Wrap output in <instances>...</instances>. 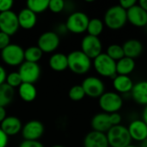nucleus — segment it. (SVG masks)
Wrapping results in <instances>:
<instances>
[{"label": "nucleus", "instance_id": "1", "mask_svg": "<svg viewBox=\"0 0 147 147\" xmlns=\"http://www.w3.org/2000/svg\"><path fill=\"white\" fill-rule=\"evenodd\" d=\"M102 21L109 29L120 30L127 22V10L119 4L113 5L106 10Z\"/></svg>", "mask_w": 147, "mask_h": 147}, {"label": "nucleus", "instance_id": "2", "mask_svg": "<svg viewBox=\"0 0 147 147\" xmlns=\"http://www.w3.org/2000/svg\"><path fill=\"white\" fill-rule=\"evenodd\" d=\"M68 68L75 74H86L92 66V59L86 56L81 50H75L67 55Z\"/></svg>", "mask_w": 147, "mask_h": 147}, {"label": "nucleus", "instance_id": "3", "mask_svg": "<svg viewBox=\"0 0 147 147\" xmlns=\"http://www.w3.org/2000/svg\"><path fill=\"white\" fill-rule=\"evenodd\" d=\"M106 136L109 147H127L132 143L127 127L121 124L112 127L106 133Z\"/></svg>", "mask_w": 147, "mask_h": 147}, {"label": "nucleus", "instance_id": "4", "mask_svg": "<svg viewBox=\"0 0 147 147\" xmlns=\"http://www.w3.org/2000/svg\"><path fill=\"white\" fill-rule=\"evenodd\" d=\"M92 65L96 73L103 78H114L116 74V62L109 57L106 53H102L93 59Z\"/></svg>", "mask_w": 147, "mask_h": 147}, {"label": "nucleus", "instance_id": "5", "mask_svg": "<svg viewBox=\"0 0 147 147\" xmlns=\"http://www.w3.org/2000/svg\"><path fill=\"white\" fill-rule=\"evenodd\" d=\"M98 103L104 113H119L123 106V98L115 91H105L98 98Z\"/></svg>", "mask_w": 147, "mask_h": 147}, {"label": "nucleus", "instance_id": "6", "mask_svg": "<svg viewBox=\"0 0 147 147\" xmlns=\"http://www.w3.org/2000/svg\"><path fill=\"white\" fill-rule=\"evenodd\" d=\"M1 59L9 66H20L24 60V49L17 44H9L1 51Z\"/></svg>", "mask_w": 147, "mask_h": 147}, {"label": "nucleus", "instance_id": "7", "mask_svg": "<svg viewBox=\"0 0 147 147\" xmlns=\"http://www.w3.org/2000/svg\"><path fill=\"white\" fill-rule=\"evenodd\" d=\"M89 21L90 18L84 12L75 11L68 16L65 26L72 34H83L87 30Z\"/></svg>", "mask_w": 147, "mask_h": 147}, {"label": "nucleus", "instance_id": "8", "mask_svg": "<svg viewBox=\"0 0 147 147\" xmlns=\"http://www.w3.org/2000/svg\"><path fill=\"white\" fill-rule=\"evenodd\" d=\"M81 86L83 87L85 96L90 98H99L105 92V84L103 81L97 77L90 76L85 78Z\"/></svg>", "mask_w": 147, "mask_h": 147}, {"label": "nucleus", "instance_id": "9", "mask_svg": "<svg viewBox=\"0 0 147 147\" xmlns=\"http://www.w3.org/2000/svg\"><path fill=\"white\" fill-rule=\"evenodd\" d=\"M81 51L90 59H94L102 53V43L99 37L87 34L81 40Z\"/></svg>", "mask_w": 147, "mask_h": 147}, {"label": "nucleus", "instance_id": "10", "mask_svg": "<svg viewBox=\"0 0 147 147\" xmlns=\"http://www.w3.org/2000/svg\"><path fill=\"white\" fill-rule=\"evenodd\" d=\"M18 73L21 76L22 83L33 84L36 83L40 77V67L38 63H31L24 61L18 69Z\"/></svg>", "mask_w": 147, "mask_h": 147}, {"label": "nucleus", "instance_id": "11", "mask_svg": "<svg viewBox=\"0 0 147 147\" xmlns=\"http://www.w3.org/2000/svg\"><path fill=\"white\" fill-rule=\"evenodd\" d=\"M17 14L12 10L0 13V31L8 34L14 35L19 29Z\"/></svg>", "mask_w": 147, "mask_h": 147}, {"label": "nucleus", "instance_id": "12", "mask_svg": "<svg viewBox=\"0 0 147 147\" xmlns=\"http://www.w3.org/2000/svg\"><path fill=\"white\" fill-rule=\"evenodd\" d=\"M60 39L57 33L53 31H47L40 35L37 41V47L42 53H53L59 46Z\"/></svg>", "mask_w": 147, "mask_h": 147}, {"label": "nucleus", "instance_id": "13", "mask_svg": "<svg viewBox=\"0 0 147 147\" xmlns=\"http://www.w3.org/2000/svg\"><path fill=\"white\" fill-rule=\"evenodd\" d=\"M45 132L42 122L37 120L28 121L22 128V135L24 140H39Z\"/></svg>", "mask_w": 147, "mask_h": 147}, {"label": "nucleus", "instance_id": "14", "mask_svg": "<svg viewBox=\"0 0 147 147\" xmlns=\"http://www.w3.org/2000/svg\"><path fill=\"white\" fill-rule=\"evenodd\" d=\"M127 22L134 27L145 28L147 26V12L141 8L138 3L127 10Z\"/></svg>", "mask_w": 147, "mask_h": 147}, {"label": "nucleus", "instance_id": "15", "mask_svg": "<svg viewBox=\"0 0 147 147\" xmlns=\"http://www.w3.org/2000/svg\"><path fill=\"white\" fill-rule=\"evenodd\" d=\"M132 141L142 143L147 139V125L142 119L132 121L127 127Z\"/></svg>", "mask_w": 147, "mask_h": 147}, {"label": "nucleus", "instance_id": "16", "mask_svg": "<svg viewBox=\"0 0 147 147\" xmlns=\"http://www.w3.org/2000/svg\"><path fill=\"white\" fill-rule=\"evenodd\" d=\"M92 131L106 134L113 126L110 122L109 114L102 112L95 115L90 121Z\"/></svg>", "mask_w": 147, "mask_h": 147}, {"label": "nucleus", "instance_id": "17", "mask_svg": "<svg viewBox=\"0 0 147 147\" xmlns=\"http://www.w3.org/2000/svg\"><path fill=\"white\" fill-rule=\"evenodd\" d=\"M0 128L7 136H14L22 132V123L16 116H7L0 124Z\"/></svg>", "mask_w": 147, "mask_h": 147}, {"label": "nucleus", "instance_id": "18", "mask_svg": "<svg viewBox=\"0 0 147 147\" xmlns=\"http://www.w3.org/2000/svg\"><path fill=\"white\" fill-rule=\"evenodd\" d=\"M133 100L139 105H147V80H141L136 82L131 91Z\"/></svg>", "mask_w": 147, "mask_h": 147}, {"label": "nucleus", "instance_id": "19", "mask_svg": "<svg viewBox=\"0 0 147 147\" xmlns=\"http://www.w3.org/2000/svg\"><path fill=\"white\" fill-rule=\"evenodd\" d=\"M84 147H109L106 134L91 131L84 139Z\"/></svg>", "mask_w": 147, "mask_h": 147}, {"label": "nucleus", "instance_id": "20", "mask_svg": "<svg viewBox=\"0 0 147 147\" xmlns=\"http://www.w3.org/2000/svg\"><path fill=\"white\" fill-rule=\"evenodd\" d=\"M125 57L135 59L140 57L143 53V44L140 40L137 39H129L124 42L122 45Z\"/></svg>", "mask_w": 147, "mask_h": 147}, {"label": "nucleus", "instance_id": "21", "mask_svg": "<svg viewBox=\"0 0 147 147\" xmlns=\"http://www.w3.org/2000/svg\"><path fill=\"white\" fill-rule=\"evenodd\" d=\"M134 84V83L129 76L116 75L113 78V87L115 91L120 95L131 93Z\"/></svg>", "mask_w": 147, "mask_h": 147}, {"label": "nucleus", "instance_id": "22", "mask_svg": "<svg viewBox=\"0 0 147 147\" xmlns=\"http://www.w3.org/2000/svg\"><path fill=\"white\" fill-rule=\"evenodd\" d=\"M17 18L20 28L26 30H29L34 28L37 22L36 14H34L28 8H24L22 10H20L17 14Z\"/></svg>", "mask_w": 147, "mask_h": 147}, {"label": "nucleus", "instance_id": "23", "mask_svg": "<svg viewBox=\"0 0 147 147\" xmlns=\"http://www.w3.org/2000/svg\"><path fill=\"white\" fill-rule=\"evenodd\" d=\"M49 66L54 71H64L68 69L67 55L62 53H55L49 59Z\"/></svg>", "mask_w": 147, "mask_h": 147}, {"label": "nucleus", "instance_id": "24", "mask_svg": "<svg viewBox=\"0 0 147 147\" xmlns=\"http://www.w3.org/2000/svg\"><path fill=\"white\" fill-rule=\"evenodd\" d=\"M18 95L22 101L26 102H31L37 96L36 87L33 84L22 83L18 87Z\"/></svg>", "mask_w": 147, "mask_h": 147}, {"label": "nucleus", "instance_id": "25", "mask_svg": "<svg viewBox=\"0 0 147 147\" xmlns=\"http://www.w3.org/2000/svg\"><path fill=\"white\" fill-rule=\"evenodd\" d=\"M135 60L127 57H123L116 61V74L129 76L135 70Z\"/></svg>", "mask_w": 147, "mask_h": 147}, {"label": "nucleus", "instance_id": "26", "mask_svg": "<svg viewBox=\"0 0 147 147\" xmlns=\"http://www.w3.org/2000/svg\"><path fill=\"white\" fill-rule=\"evenodd\" d=\"M15 90L9 86L7 84H3L0 85V107L5 108L14 99Z\"/></svg>", "mask_w": 147, "mask_h": 147}, {"label": "nucleus", "instance_id": "27", "mask_svg": "<svg viewBox=\"0 0 147 147\" xmlns=\"http://www.w3.org/2000/svg\"><path fill=\"white\" fill-rule=\"evenodd\" d=\"M104 27H105V25L102 19L96 18V17L91 18L89 21L86 32L88 33L89 35L99 37L102 34V33L103 32Z\"/></svg>", "mask_w": 147, "mask_h": 147}, {"label": "nucleus", "instance_id": "28", "mask_svg": "<svg viewBox=\"0 0 147 147\" xmlns=\"http://www.w3.org/2000/svg\"><path fill=\"white\" fill-rule=\"evenodd\" d=\"M43 56L42 51L37 46H32L24 50V60L31 63H38Z\"/></svg>", "mask_w": 147, "mask_h": 147}, {"label": "nucleus", "instance_id": "29", "mask_svg": "<svg viewBox=\"0 0 147 147\" xmlns=\"http://www.w3.org/2000/svg\"><path fill=\"white\" fill-rule=\"evenodd\" d=\"M48 3L49 0H28L26 3V8L37 15L47 10L48 9Z\"/></svg>", "mask_w": 147, "mask_h": 147}, {"label": "nucleus", "instance_id": "30", "mask_svg": "<svg viewBox=\"0 0 147 147\" xmlns=\"http://www.w3.org/2000/svg\"><path fill=\"white\" fill-rule=\"evenodd\" d=\"M106 54L109 57H110L113 60H115V62L120 60L123 57H125L122 46H121L119 44H111V45H109L108 47V48H107Z\"/></svg>", "mask_w": 147, "mask_h": 147}, {"label": "nucleus", "instance_id": "31", "mask_svg": "<svg viewBox=\"0 0 147 147\" xmlns=\"http://www.w3.org/2000/svg\"><path fill=\"white\" fill-rule=\"evenodd\" d=\"M68 96L71 101L74 102H79L81 100H83L86 96L84 93V90L83 89V87L81 86V84H78V85H74L72 86L68 92Z\"/></svg>", "mask_w": 147, "mask_h": 147}, {"label": "nucleus", "instance_id": "32", "mask_svg": "<svg viewBox=\"0 0 147 147\" xmlns=\"http://www.w3.org/2000/svg\"><path fill=\"white\" fill-rule=\"evenodd\" d=\"M5 84H7L9 86H10L13 89L18 88L22 84V80L21 76L18 73V71H12V72L7 74Z\"/></svg>", "mask_w": 147, "mask_h": 147}, {"label": "nucleus", "instance_id": "33", "mask_svg": "<svg viewBox=\"0 0 147 147\" xmlns=\"http://www.w3.org/2000/svg\"><path fill=\"white\" fill-rule=\"evenodd\" d=\"M65 8V3L63 0H49L48 9L53 13H60Z\"/></svg>", "mask_w": 147, "mask_h": 147}, {"label": "nucleus", "instance_id": "34", "mask_svg": "<svg viewBox=\"0 0 147 147\" xmlns=\"http://www.w3.org/2000/svg\"><path fill=\"white\" fill-rule=\"evenodd\" d=\"M13 4L14 2L12 0H0V13L11 10Z\"/></svg>", "mask_w": 147, "mask_h": 147}, {"label": "nucleus", "instance_id": "35", "mask_svg": "<svg viewBox=\"0 0 147 147\" xmlns=\"http://www.w3.org/2000/svg\"><path fill=\"white\" fill-rule=\"evenodd\" d=\"M10 44V36L0 31V51Z\"/></svg>", "mask_w": 147, "mask_h": 147}, {"label": "nucleus", "instance_id": "36", "mask_svg": "<svg viewBox=\"0 0 147 147\" xmlns=\"http://www.w3.org/2000/svg\"><path fill=\"white\" fill-rule=\"evenodd\" d=\"M19 147H45L39 140H23Z\"/></svg>", "mask_w": 147, "mask_h": 147}, {"label": "nucleus", "instance_id": "37", "mask_svg": "<svg viewBox=\"0 0 147 147\" xmlns=\"http://www.w3.org/2000/svg\"><path fill=\"white\" fill-rule=\"evenodd\" d=\"M137 3L138 2L136 0H121L119 2V5L121 8H123L125 10H128L133 6H134L135 4H137Z\"/></svg>", "mask_w": 147, "mask_h": 147}, {"label": "nucleus", "instance_id": "38", "mask_svg": "<svg viewBox=\"0 0 147 147\" xmlns=\"http://www.w3.org/2000/svg\"><path fill=\"white\" fill-rule=\"evenodd\" d=\"M109 118H110V122L112 126H118L121 125V122L122 121V117L119 113H113L109 114Z\"/></svg>", "mask_w": 147, "mask_h": 147}, {"label": "nucleus", "instance_id": "39", "mask_svg": "<svg viewBox=\"0 0 147 147\" xmlns=\"http://www.w3.org/2000/svg\"><path fill=\"white\" fill-rule=\"evenodd\" d=\"M9 142V136H7L3 131L0 128V147H6Z\"/></svg>", "mask_w": 147, "mask_h": 147}, {"label": "nucleus", "instance_id": "40", "mask_svg": "<svg viewBox=\"0 0 147 147\" xmlns=\"http://www.w3.org/2000/svg\"><path fill=\"white\" fill-rule=\"evenodd\" d=\"M6 78H7L6 71H5V69L2 65H0V85H2L3 84L5 83Z\"/></svg>", "mask_w": 147, "mask_h": 147}, {"label": "nucleus", "instance_id": "41", "mask_svg": "<svg viewBox=\"0 0 147 147\" xmlns=\"http://www.w3.org/2000/svg\"><path fill=\"white\" fill-rule=\"evenodd\" d=\"M7 117V113L5 110V108L3 107H0V124L2 123V121Z\"/></svg>", "mask_w": 147, "mask_h": 147}, {"label": "nucleus", "instance_id": "42", "mask_svg": "<svg viewBox=\"0 0 147 147\" xmlns=\"http://www.w3.org/2000/svg\"><path fill=\"white\" fill-rule=\"evenodd\" d=\"M138 4L147 12V0H140L138 2Z\"/></svg>", "mask_w": 147, "mask_h": 147}, {"label": "nucleus", "instance_id": "43", "mask_svg": "<svg viewBox=\"0 0 147 147\" xmlns=\"http://www.w3.org/2000/svg\"><path fill=\"white\" fill-rule=\"evenodd\" d=\"M141 119L145 121V123L147 125V105L145 106V108H144V110L142 112V118Z\"/></svg>", "mask_w": 147, "mask_h": 147}, {"label": "nucleus", "instance_id": "44", "mask_svg": "<svg viewBox=\"0 0 147 147\" xmlns=\"http://www.w3.org/2000/svg\"><path fill=\"white\" fill-rule=\"evenodd\" d=\"M140 147H147V139L146 140H144L142 143H140Z\"/></svg>", "mask_w": 147, "mask_h": 147}, {"label": "nucleus", "instance_id": "45", "mask_svg": "<svg viewBox=\"0 0 147 147\" xmlns=\"http://www.w3.org/2000/svg\"><path fill=\"white\" fill-rule=\"evenodd\" d=\"M127 147H140V146H135V145H129V146H127Z\"/></svg>", "mask_w": 147, "mask_h": 147}, {"label": "nucleus", "instance_id": "46", "mask_svg": "<svg viewBox=\"0 0 147 147\" xmlns=\"http://www.w3.org/2000/svg\"><path fill=\"white\" fill-rule=\"evenodd\" d=\"M51 147H65V146H60V145H55V146H51Z\"/></svg>", "mask_w": 147, "mask_h": 147}]
</instances>
